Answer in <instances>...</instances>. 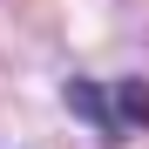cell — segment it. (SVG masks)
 I'll list each match as a JSON object with an SVG mask.
<instances>
[{"label": "cell", "instance_id": "cell-1", "mask_svg": "<svg viewBox=\"0 0 149 149\" xmlns=\"http://www.w3.org/2000/svg\"><path fill=\"white\" fill-rule=\"evenodd\" d=\"M61 95H68L74 122H88V129H102V136H115V129H122V115H115V88H95V81H68Z\"/></svg>", "mask_w": 149, "mask_h": 149}, {"label": "cell", "instance_id": "cell-2", "mask_svg": "<svg viewBox=\"0 0 149 149\" xmlns=\"http://www.w3.org/2000/svg\"><path fill=\"white\" fill-rule=\"evenodd\" d=\"M115 115L129 129H149V81H115Z\"/></svg>", "mask_w": 149, "mask_h": 149}]
</instances>
